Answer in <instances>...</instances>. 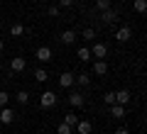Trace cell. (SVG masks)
<instances>
[{
    "label": "cell",
    "instance_id": "1",
    "mask_svg": "<svg viewBox=\"0 0 147 134\" xmlns=\"http://www.w3.org/2000/svg\"><path fill=\"white\" fill-rule=\"evenodd\" d=\"M100 22H103V25H115V22H118V12L113 10V7L100 10Z\"/></svg>",
    "mask_w": 147,
    "mask_h": 134
},
{
    "label": "cell",
    "instance_id": "2",
    "mask_svg": "<svg viewBox=\"0 0 147 134\" xmlns=\"http://www.w3.org/2000/svg\"><path fill=\"white\" fill-rule=\"evenodd\" d=\"M39 105H42V107H54V105H57V95H54L52 90H44L42 98H39Z\"/></svg>",
    "mask_w": 147,
    "mask_h": 134
},
{
    "label": "cell",
    "instance_id": "3",
    "mask_svg": "<svg viewBox=\"0 0 147 134\" xmlns=\"http://www.w3.org/2000/svg\"><path fill=\"white\" fill-rule=\"evenodd\" d=\"M25 68H27V59H22V56H15V59L10 61V71H12V73H22Z\"/></svg>",
    "mask_w": 147,
    "mask_h": 134
},
{
    "label": "cell",
    "instance_id": "4",
    "mask_svg": "<svg viewBox=\"0 0 147 134\" xmlns=\"http://www.w3.org/2000/svg\"><path fill=\"white\" fill-rule=\"evenodd\" d=\"M105 54H108V47H105L103 41H96L93 49H91V56L93 59H105Z\"/></svg>",
    "mask_w": 147,
    "mask_h": 134
},
{
    "label": "cell",
    "instance_id": "5",
    "mask_svg": "<svg viewBox=\"0 0 147 134\" xmlns=\"http://www.w3.org/2000/svg\"><path fill=\"white\" fill-rule=\"evenodd\" d=\"M74 129H76L79 134H91L93 132V122H91V119H79Z\"/></svg>",
    "mask_w": 147,
    "mask_h": 134
},
{
    "label": "cell",
    "instance_id": "6",
    "mask_svg": "<svg viewBox=\"0 0 147 134\" xmlns=\"http://www.w3.org/2000/svg\"><path fill=\"white\" fill-rule=\"evenodd\" d=\"M34 59H37V61H44V63L52 61V49H49V47H39L34 51Z\"/></svg>",
    "mask_w": 147,
    "mask_h": 134
},
{
    "label": "cell",
    "instance_id": "7",
    "mask_svg": "<svg viewBox=\"0 0 147 134\" xmlns=\"http://www.w3.org/2000/svg\"><path fill=\"white\" fill-rule=\"evenodd\" d=\"M0 122L3 124H12L15 122V110L12 107H3L0 110Z\"/></svg>",
    "mask_w": 147,
    "mask_h": 134
},
{
    "label": "cell",
    "instance_id": "8",
    "mask_svg": "<svg viewBox=\"0 0 147 134\" xmlns=\"http://www.w3.org/2000/svg\"><path fill=\"white\" fill-rule=\"evenodd\" d=\"M66 100H69V105H71V107H84V105H86V98H84V93H71Z\"/></svg>",
    "mask_w": 147,
    "mask_h": 134
},
{
    "label": "cell",
    "instance_id": "9",
    "mask_svg": "<svg viewBox=\"0 0 147 134\" xmlns=\"http://www.w3.org/2000/svg\"><path fill=\"white\" fill-rule=\"evenodd\" d=\"M93 73L96 76H105V73H108V63H105L103 59H96L93 61Z\"/></svg>",
    "mask_w": 147,
    "mask_h": 134
},
{
    "label": "cell",
    "instance_id": "10",
    "mask_svg": "<svg viewBox=\"0 0 147 134\" xmlns=\"http://www.w3.org/2000/svg\"><path fill=\"white\" fill-rule=\"evenodd\" d=\"M130 100H132L130 90H118V93H115V103L118 105H130Z\"/></svg>",
    "mask_w": 147,
    "mask_h": 134
},
{
    "label": "cell",
    "instance_id": "11",
    "mask_svg": "<svg viewBox=\"0 0 147 134\" xmlns=\"http://www.w3.org/2000/svg\"><path fill=\"white\" fill-rule=\"evenodd\" d=\"M115 39L118 41H130L132 39V29H130V27H120V29L115 32Z\"/></svg>",
    "mask_w": 147,
    "mask_h": 134
},
{
    "label": "cell",
    "instance_id": "12",
    "mask_svg": "<svg viewBox=\"0 0 147 134\" xmlns=\"http://www.w3.org/2000/svg\"><path fill=\"white\" fill-rule=\"evenodd\" d=\"M59 85H61V88H71L74 85V73L71 71H64L61 76H59Z\"/></svg>",
    "mask_w": 147,
    "mask_h": 134
},
{
    "label": "cell",
    "instance_id": "13",
    "mask_svg": "<svg viewBox=\"0 0 147 134\" xmlns=\"http://www.w3.org/2000/svg\"><path fill=\"white\" fill-rule=\"evenodd\" d=\"M110 117H115V119L125 117V105H118V103H113V105H110Z\"/></svg>",
    "mask_w": 147,
    "mask_h": 134
},
{
    "label": "cell",
    "instance_id": "14",
    "mask_svg": "<svg viewBox=\"0 0 147 134\" xmlns=\"http://www.w3.org/2000/svg\"><path fill=\"white\" fill-rule=\"evenodd\" d=\"M74 39H76V32H74V29H64L61 32V44L69 47V44H74Z\"/></svg>",
    "mask_w": 147,
    "mask_h": 134
},
{
    "label": "cell",
    "instance_id": "15",
    "mask_svg": "<svg viewBox=\"0 0 147 134\" xmlns=\"http://www.w3.org/2000/svg\"><path fill=\"white\" fill-rule=\"evenodd\" d=\"M76 56H79V61H93V56H91V49H88V47H81L79 51H76Z\"/></svg>",
    "mask_w": 147,
    "mask_h": 134
},
{
    "label": "cell",
    "instance_id": "16",
    "mask_svg": "<svg viewBox=\"0 0 147 134\" xmlns=\"http://www.w3.org/2000/svg\"><path fill=\"white\" fill-rule=\"evenodd\" d=\"M15 100H17V105H27V103H30V93H27V90H17Z\"/></svg>",
    "mask_w": 147,
    "mask_h": 134
},
{
    "label": "cell",
    "instance_id": "17",
    "mask_svg": "<svg viewBox=\"0 0 147 134\" xmlns=\"http://www.w3.org/2000/svg\"><path fill=\"white\" fill-rule=\"evenodd\" d=\"M74 83H79V85H88V83H91V73H79V76H74Z\"/></svg>",
    "mask_w": 147,
    "mask_h": 134
},
{
    "label": "cell",
    "instance_id": "18",
    "mask_svg": "<svg viewBox=\"0 0 147 134\" xmlns=\"http://www.w3.org/2000/svg\"><path fill=\"white\" fill-rule=\"evenodd\" d=\"M10 34H12V37H22V34H25V25H20V22H15V25L10 27Z\"/></svg>",
    "mask_w": 147,
    "mask_h": 134
},
{
    "label": "cell",
    "instance_id": "19",
    "mask_svg": "<svg viewBox=\"0 0 147 134\" xmlns=\"http://www.w3.org/2000/svg\"><path fill=\"white\" fill-rule=\"evenodd\" d=\"M81 117H76L74 112H69V115H64V124H69V127H76V122H79Z\"/></svg>",
    "mask_w": 147,
    "mask_h": 134
},
{
    "label": "cell",
    "instance_id": "20",
    "mask_svg": "<svg viewBox=\"0 0 147 134\" xmlns=\"http://www.w3.org/2000/svg\"><path fill=\"white\" fill-rule=\"evenodd\" d=\"M81 37H84L86 41H93L96 39V29H93V27H86V29L81 32Z\"/></svg>",
    "mask_w": 147,
    "mask_h": 134
},
{
    "label": "cell",
    "instance_id": "21",
    "mask_svg": "<svg viewBox=\"0 0 147 134\" xmlns=\"http://www.w3.org/2000/svg\"><path fill=\"white\" fill-rule=\"evenodd\" d=\"M132 7H135V12H140V15H142V12L147 10V0H135V3H132Z\"/></svg>",
    "mask_w": 147,
    "mask_h": 134
},
{
    "label": "cell",
    "instance_id": "22",
    "mask_svg": "<svg viewBox=\"0 0 147 134\" xmlns=\"http://www.w3.org/2000/svg\"><path fill=\"white\" fill-rule=\"evenodd\" d=\"M34 81L37 83H44V81H47V71H44V68H37V71H34Z\"/></svg>",
    "mask_w": 147,
    "mask_h": 134
},
{
    "label": "cell",
    "instance_id": "23",
    "mask_svg": "<svg viewBox=\"0 0 147 134\" xmlns=\"http://www.w3.org/2000/svg\"><path fill=\"white\" fill-rule=\"evenodd\" d=\"M7 103H10V93L7 90H0V107H7Z\"/></svg>",
    "mask_w": 147,
    "mask_h": 134
},
{
    "label": "cell",
    "instance_id": "24",
    "mask_svg": "<svg viewBox=\"0 0 147 134\" xmlns=\"http://www.w3.org/2000/svg\"><path fill=\"white\" fill-rule=\"evenodd\" d=\"M110 5H113L110 0H96V10H98V12H100V10H108Z\"/></svg>",
    "mask_w": 147,
    "mask_h": 134
},
{
    "label": "cell",
    "instance_id": "25",
    "mask_svg": "<svg viewBox=\"0 0 147 134\" xmlns=\"http://www.w3.org/2000/svg\"><path fill=\"white\" fill-rule=\"evenodd\" d=\"M57 134H74V127H69V124H59V127H57Z\"/></svg>",
    "mask_w": 147,
    "mask_h": 134
},
{
    "label": "cell",
    "instance_id": "26",
    "mask_svg": "<svg viewBox=\"0 0 147 134\" xmlns=\"http://www.w3.org/2000/svg\"><path fill=\"white\" fill-rule=\"evenodd\" d=\"M59 12H61V7H59L57 3H52V5H49V15H52V17H59Z\"/></svg>",
    "mask_w": 147,
    "mask_h": 134
},
{
    "label": "cell",
    "instance_id": "27",
    "mask_svg": "<svg viewBox=\"0 0 147 134\" xmlns=\"http://www.w3.org/2000/svg\"><path fill=\"white\" fill-rule=\"evenodd\" d=\"M103 103L105 105H113V103H115V93H105L103 95Z\"/></svg>",
    "mask_w": 147,
    "mask_h": 134
},
{
    "label": "cell",
    "instance_id": "28",
    "mask_svg": "<svg viewBox=\"0 0 147 134\" xmlns=\"http://www.w3.org/2000/svg\"><path fill=\"white\" fill-rule=\"evenodd\" d=\"M57 5H59V7H71L74 0H57Z\"/></svg>",
    "mask_w": 147,
    "mask_h": 134
},
{
    "label": "cell",
    "instance_id": "29",
    "mask_svg": "<svg viewBox=\"0 0 147 134\" xmlns=\"http://www.w3.org/2000/svg\"><path fill=\"white\" fill-rule=\"evenodd\" d=\"M113 134H130V129H127V127H118Z\"/></svg>",
    "mask_w": 147,
    "mask_h": 134
},
{
    "label": "cell",
    "instance_id": "30",
    "mask_svg": "<svg viewBox=\"0 0 147 134\" xmlns=\"http://www.w3.org/2000/svg\"><path fill=\"white\" fill-rule=\"evenodd\" d=\"M3 49H5V44H3V39H0V51H3Z\"/></svg>",
    "mask_w": 147,
    "mask_h": 134
},
{
    "label": "cell",
    "instance_id": "31",
    "mask_svg": "<svg viewBox=\"0 0 147 134\" xmlns=\"http://www.w3.org/2000/svg\"><path fill=\"white\" fill-rule=\"evenodd\" d=\"M0 32H3V25H0Z\"/></svg>",
    "mask_w": 147,
    "mask_h": 134
},
{
    "label": "cell",
    "instance_id": "32",
    "mask_svg": "<svg viewBox=\"0 0 147 134\" xmlns=\"http://www.w3.org/2000/svg\"><path fill=\"white\" fill-rule=\"evenodd\" d=\"M54 3H57V0H54Z\"/></svg>",
    "mask_w": 147,
    "mask_h": 134
}]
</instances>
